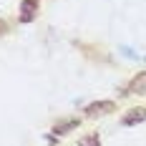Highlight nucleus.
I'll return each mask as SVG.
<instances>
[{"label": "nucleus", "instance_id": "obj_6", "mask_svg": "<svg viewBox=\"0 0 146 146\" xmlns=\"http://www.w3.org/2000/svg\"><path fill=\"white\" fill-rule=\"evenodd\" d=\"M78 146H101V141H98V133H88V136H83V139L78 141Z\"/></svg>", "mask_w": 146, "mask_h": 146}, {"label": "nucleus", "instance_id": "obj_1", "mask_svg": "<svg viewBox=\"0 0 146 146\" xmlns=\"http://www.w3.org/2000/svg\"><path fill=\"white\" fill-rule=\"evenodd\" d=\"M113 111H116L113 101H93L86 106V116H106V113H113Z\"/></svg>", "mask_w": 146, "mask_h": 146}, {"label": "nucleus", "instance_id": "obj_2", "mask_svg": "<svg viewBox=\"0 0 146 146\" xmlns=\"http://www.w3.org/2000/svg\"><path fill=\"white\" fill-rule=\"evenodd\" d=\"M40 0H23L20 3V23H33V18L38 15Z\"/></svg>", "mask_w": 146, "mask_h": 146}, {"label": "nucleus", "instance_id": "obj_3", "mask_svg": "<svg viewBox=\"0 0 146 146\" xmlns=\"http://www.w3.org/2000/svg\"><path fill=\"white\" fill-rule=\"evenodd\" d=\"M141 121H146V108L144 106H133V108H129V111L123 113V118H121L123 126H136V123H141Z\"/></svg>", "mask_w": 146, "mask_h": 146}, {"label": "nucleus", "instance_id": "obj_4", "mask_svg": "<svg viewBox=\"0 0 146 146\" xmlns=\"http://www.w3.org/2000/svg\"><path fill=\"white\" fill-rule=\"evenodd\" d=\"M126 91H129V93H136V96H146V71L136 73Z\"/></svg>", "mask_w": 146, "mask_h": 146}, {"label": "nucleus", "instance_id": "obj_7", "mask_svg": "<svg viewBox=\"0 0 146 146\" xmlns=\"http://www.w3.org/2000/svg\"><path fill=\"white\" fill-rule=\"evenodd\" d=\"M8 33V25H5V20H0V35H5Z\"/></svg>", "mask_w": 146, "mask_h": 146}, {"label": "nucleus", "instance_id": "obj_5", "mask_svg": "<svg viewBox=\"0 0 146 146\" xmlns=\"http://www.w3.org/2000/svg\"><path fill=\"white\" fill-rule=\"evenodd\" d=\"M76 126H78V121H76V118H68V121L56 123V126H53V131H56V133H68L71 129H76Z\"/></svg>", "mask_w": 146, "mask_h": 146}]
</instances>
